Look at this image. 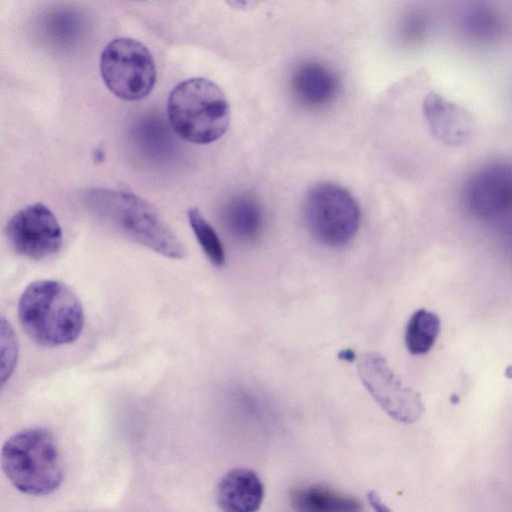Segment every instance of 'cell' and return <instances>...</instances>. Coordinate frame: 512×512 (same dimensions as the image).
<instances>
[{
  "label": "cell",
  "mask_w": 512,
  "mask_h": 512,
  "mask_svg": "<svg viewBox=\"0 0 512 512\" xmlns=\"http://www.w3.org/2000/svg\"><path fill=\"white\" fill-rule=\"evenodd\" d=\"M462 26L464 32L472 39L487 41L499 32L500 21L493 8L485 4H476L464 12Z\"/></svg>",
  "instance_id": "obj_17"
},
{
  "label": "cell",
  "mask_w": 512,
  "mask_h": 512,
  "mask_svg": "<svg viewBox=\"0 0 512 512\" xmlns=\"http://www.w3.org/2000/svg\"><path fill=\"white\" fill-rule=\"evenodd\" d=\"M100 72L107 88L127 101L145 98L156 82L152 54L143 43L128 37L113 39L104 47Z\"/></svg>",
  "instance_id": "obj_6"
},
{
  "label": "cell",
  "mask_w": 512,
  "mask_h": 512,
  "mask_svg": "<svg viewBox=\"0 0 512 512\" xmlns=\"http://www.w3.org/2000/svg\"><path fill=\"white\" fill-rule=\"evenodd\" d=\"M224 219L228 229L244 240L255 238L263 223L259 204L249 196H241L231 201L225 209Z\"/></svg>",
  "instance_id": "obj_14"
},
{
  "label": "cell",
  "mask_w": 512,
  "mask_h": 512,
  "mask_svg": "<svg viewBox=\"0 0 512 512\" xmlns=\"http://www.w3.org/2000/svg\"><path fill=\"white\" fill-rule=\"evenodd\" d=\"M367 500L374 512H392L389 506L382 500L380 495L375 491H369Z\"/></svg>",
  "instance_id": "obj_19"
},
{
  "label": "cell",
  "mask_w": 512,
  "mask_h": 512,
  "mask_svg": "<svg viewBox=\"0 0 512 512\" xmlns=\"http://www.w3.org/2000/svg\"><path fill=\"white\" fill-rule=\"evenodd\" d=\"M264 496L261 478L248 468L229 470L216 488V501L221 512H258Z\"/></svg>",
  "instance_id": "obj_10"
},
{
  "label": "cell",
  "mask_w": 512,
  "mask_h": 512,
  "mask_svg": "<svg viewBox=\"0 0 512 512\" xmlns=\"http://www.w3.org/2000/svg\"><path fill=\"white\" fill-rule=\"evenodd\" d=\"M304 217L310 234L329 247L351 242L360 224V209L351 193L331 182H320L307 192Z\"/></svg>",
  "instance_id": "obj_5"
},
{
  "label": "cell",
  "mask_w": 512,
  "mask_h": 512,
  "mask_svg": "<svg viewBox=\"0 0 512 512\" xmlns=\"http://www.w3.org/2000/svg\"><path fill=\"white\" fill-rule=\"evenodd\" d=\"M87 210L126 238L171 259H183L187 248L159 212L132 192L92 188L82 194Z\"/></svg>",
  "instance_id": "obj_1"
},
{
  "label": "cell",
  "mask_w": 512,
  "mask_h": 512,
  "mask_svg": "<svg viewBox=\"0 0 512 512\" xmlns=\"http://www.w3.org/2000/svg\"><path fill=\"white\" fill-rule=\"evenodd\" d=\"M359 377L378 405L394 420L414 423L424 413L421 395L405 386L386 359L375 352L357 360Z\"/></svg>",
  "instance_id": "obj_7"
},
{
  "label": "cell",
  "mask_w": 512,
  "mask_h": 512,
  "mask_svg": "<svg viewBox=\"0 0 512 512\" xmlns=\"http://www.w3.org/2000/svg\"><path fill=\"white\" fill-rule=\"evenodd\" d=\"M173 131L194 144H209L227 131L230 108L222 89L213 81L195 77L176 85L167 101Z\"/></svg>",
  "instance_id": "obj_3"
},
{
  "label": "cell",
  "mask_w": 512,
  "mask_h": 512,
  "mask_svg": "<svg viewBox=\"0 0 512 512\" xmlns=\"http://www.w3.org/2000/svg\"><path fill=\"white\" fill-rule=\"evenodd\" d=\"M1 464L11 484L25 494H50L63 480L57 443L44 428L24 429L12 435L2 447Z\"/></svg>",
  "instance_id": "obj_4"
},
{
  "label": "cell",
  "mask_w": 512,
  "mask_h": 512,
  "mask_svg": "<svg viewBox=\"0 0 512 512\" xmlns=\"http://www.w3.org/2000/svg\"><path fill=\"white\" fill-rule=\"evenodd\" d=\"M5 233L13 250L31 260H43L57 254L63 243L56 216L39 202L17 211L8 220Z\"/></svg>",
  "instance_id": "obj_8"
},
{
  "label": "cell",
  "mask_w": 512,
  "mask_h": 512,
  "mask_svg": "<svg viewBox=\"0 0 512 512\" xmlns=\"http://www.w3.org/2000/svg\"><path fill=\"white\" fill-rule=\"evenodd\" d=\"M1 383L11 378L18 358V341L12 325L5 317L1 318Z\"/></svg>",
  "instance_id": "obj_18"
},
{
  "label": "cell",
  "mask_w": 512,
  "mask_h": 512,
  "mask_svg": "<svg viewBox=\"0 0 512 512\" xmlns=\"http://www.w3.org/2000/svg\"><path fill=\"white\" fill-rule=\"evenodd\" d=\"M339 358L344 361L352 362L355 360L356 356L353 350L344 349L339 353Z\"/></svg>",
  "instance_id": "obj_20"
},
{
  "label": "cell",
  "mask_w": 512,
  "mask_h": 512,
  "mask_svg": "<svg viewBox=\"0 0 512 512\" xmlns=\"http://www.w3.org/2000/svg\"><path fill=\"white\" fill-rule=\"evenodd\" d=\"M437 314L426 309L415 311L406 326L405 345L409 353L422 355L431 350L440 332Z\"/></svg>",
  "instance_id": "obj_15"
},
{
  "label": "cell",
  "mask_w": 512,
  "mask_h": 512,
  "mask_svg": "<svg viewBox=\"0 0 512 512\" xmlns=\"http://www.w3.org/2000/svg\"><path fill=\"white\" fill-rule=\"evenodd\" d=\"M424 114L433 134L445 143H463L471 135L473 124L470 115L437 94H430L425 99Z\"/></svg>",
  "instance_id": "obj_12"
},
{
  "label": "cell",
  "mask_w": 512,
  "mask_h": 512,
  "mask_svg": "<svg viewBox=\"0 0 512 512\" xmlns=\"http://www.w3.org/2000/svg\"><path fill=\"white\" fill-rule=\"evenodd\" d=\"M290 86L300 104L318 108L332 101L338 90V80L323 64L307 61L293 70Z\"/></svg>",
  "instance_id": "obj_11"
},
{
  "label": "cell",
  "mask_w": 512,
  "mask_h": 512,
  "mask_svg": "<svg viewBox=\"0 0 512 512\" xmlns=\"http://www.w3.org/2000/svg\"><path fill=\"white\" fill-rule=\"evenodd\" d=\"M293 512H362L359 500L322 484L294 488L290 493Z\"/></svg>",
  "instance_id": "obj_13"
},
{
  "label": "cell",
  "mask_w": 512,
  "mask_h": 512,
  "mask_svg": "<svg viewBox=\"0 0 512 512\" xmlns=\"http://www.w3.org/2000/svg\"><path fill=\"white\" fill-rule=\"evenodd\" d=\"M464 202L475 215L497 218L512 213V164L495 161L477 169L464 186Z\"/></svg>",
  "instance_id": "obj_9"
},
{
  "label": "cell",
  "mask_w": 512,
  "mask_h": 512,
  "mask_svg": "<svg viewBox=\"0 0 512 512\" xmlns=\"http://www.w3.org/2000/svg\"><path fill=\"white\" fill-rule=\"evenodd\" d=\"M187 217L191 229L208 260L215 267H222L225 264V251L214 228L195 207L188 209Z\"/></svg>",
  "instance_id": "obj_16"
},
{
  "label": "cell",
  "mask_w": 512,
  "mask_h": 512,
  "mask_svg": "<svg viewBox=\"0 0 512 512\" xmlns=\"http://www.w3.org/2000/svg\"><path fill=\"white\" fill-rule=\"evenodd\" d=\"M18 317L27 336L48 348L74 342L85 323L77 295L65 283L53 279L36 280L23 290Z\"/></svg>",
  "instance_id": "obj_2"
}]
</instances>
